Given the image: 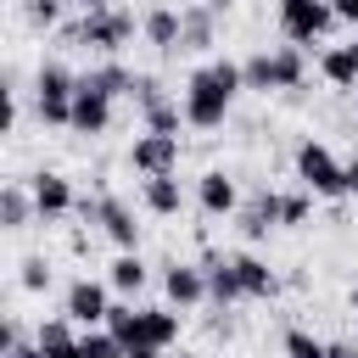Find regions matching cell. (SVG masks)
I'll use <instances>...</instances> for the list:
<instances>
[{
	"label": "cell",
	"instance_id": "obj_1",
	"mask_svg": "<svg viewBox=\"0 0 358 358\" xmlns=\"http://www.w3.org/2000/svg\"><path fill=\"white\" fill-rule=\"evenodd\" d=\"M235 90H246L241 67L235 62H213V67H196L190 84H185V123L190 129H218L229 117V101Z\"/></svg>",
	"mask_w": 358,
	"mask_h": 358
},
{
	"label": "cell",
	"instance_id": "obj_2",
	"mask_svg": "<svg viewBox=\"0 0 358 358\" xmlns=\"http://www.w3.org/2000/svg\"><path fill=\"white\" fill-rule=\"evenodd\" d=\"M241 78H246V90H296L302 84V45H280V50L241 62Z\"/></svg>",
	"mask_w": 358,
	"mask_h": 358
},
{
	"label": "cell",
	"instance_id": "obj_3",
	"mask_svg": "<svg viewBox=\"0 0 358 358\" xmlns=\"http://www.w3.org/2000/svg\"><path fill=\"white\" fill-rule=\"evenodd\" d=\"M129 34H134V17L117 11V6H95V11H84V17L67 28L73 45H95V50H117Z\"/></svg>",
	"mask_w": 358,
	"mask_h": 358
},
{
	"label": "cell",
	"instance_id": "obj_4",
	"mask_svg": "<svg viewBox=\"0 0 358 358\" xmlns=\"http://www.w3.org/2000/svg\"><path fill=\"white\" fill-rule=\"evenodd\" d=\"M296 179H302L313 196H341V190H347V168H341L336 151L319 145V140H302V145H296Z\"/></svg>",
	"mask_w": 358,
	"mask_h": 358
},
{
	"label": "cell",
	"instance_id": "obj_5",
	"mask_svg": "<svg viewBox=\"0 0 358 358\" xmlns=\"http://www.w3.org/2000/svg\"><path fill=\"white\" fill-rule=\"evenodd\" d=\"M73 95H78V78L67 73V67H39V78H34V106H39V117L45 123H73Z\"/></svg>",
	"mask_w": 358,
	"mask_h": 358
},
{
	"label": "cell",
	"instance_id": "obj_6",
	"mask_svg": "<svg viewBox=\"0 0 358 358\" xmlns=\"http://www.w3.org/2000/svg\"><path fill=\"white\" fill-rule=\"evenodd\" d=\"M330 22H341L330 11V0H280V28L291 45H313L330 34Z\"/></svg>",
	"mask_w": 358,
	"mask_h": 358
},
{
	"label": "cell",
	"instance_id": "obj_7",
	"mask_svg": "<svg viewBox=\"0 0 358 358\" xmlns=\"http://www.w3.org/2000/svg\"><path fill=\"white\" fill-rule=\"evenodd\" d=\"M129 162H134L140 173H173V162H179V134H157V129H145V134L134 140Z\"/></svg>",
	"mask_w": 358,
	"mask_h": 358
},
{
	"label": "cell",
	"instance_id": "obj_8",
	"mask_svg": "<svg viewBox=\"0 0 358 358\" xmlns=\"http://www.w3.org/2000/svg\"><path fill=\"white\" fill-rule=\"evenodd\" d=\"M90 218H95V224H101V229H106V235H112V241H117L123 252H134V246H140V224H134L129 201H117V196H101Z\"/></svg>",
	"mask_w": 358,
	"mask_h": 358
},
{
	"label": "cell",
	"instance_id": "obj_9",
	"mask_svg": "<svg viewBox=\"0 0 358 358\" xmlns=\"http://www.w3.org/2000/svg\"><path fill=\"white\" fill-rule=\"evenodd\" d=\"M106 313H112L106 285H95V280H73L67 285V319L73 324H106Z\"/></svg>",
	"mask_w": 358,
	"mask_h": 358
},
{
	"label": "cell",
	"instance_id": "obj_10",
	"mask_svg": "<svg viewBox=\"0 0 358 358\" xmlns=\"http://www.w3.org/2000/svg\"><path fill=\"white\" fill-rule=\"evenodd\" d=\"M106 123H112V101L106 95H95V90H78L73 95V134H106Z\"/></svg>",
	"mask_w": 358,
	"mask_h": 358
},
{
	"label": "cell",
	"instance_id": "obj_11",
	"mask_svg": "<svg viewBox=\"0 0 358 358\" xmlns=\"http://www.w3.org/2000/svg\"><path fill=\"white\" fill-rule=\"evenodd\" d=\"M162 291H168V302H179V308H196V302L207 296V268L173 263V268L162 274Z\"/></svg>",
	"mask_w": 358,
	"mask_h": 358
},
{
	"label": "cell",
	"instance_id": "obj_12",
	"mask_svg": "<svg viewBox=\"0 0 358 358\" xmlns=\"http://www.w3.org/2000/svg\"><path fill=\"white\" fill-rule=\"evenodd\" d=\"M34 207H39V218L73 213V185H67L62 173H34Z\"/></svg>",
	"mask_w": 358,
	"mask_h": 358
},
{
	"label": "cell",
	"instance_id": "obj_13",
	"mask_svg": "<svg viewBox=\"0 0 358 358\" xmlns=\"http://www.w3.org/2000/svg\"><path fill=\"white\" fill-rule=\"evenodd\" d=\"M140 201H145L151 213L173 218V213L185 207V190H179V179H173V173H145V185H140Z\"/></svg>",
	"mask_w": 358,
	"mask_h": 358
},
{
	"label": "cell",
	"instance_id": "obj_14",
	"mask_svg": "<svg viewBox=\"0 0 358 358\" xmlns=\"http://www.w3.org/2000/svg\"><path fill=\"white\" fill-rule=\"evenodd\" d=\"M196 201H201V213H213V218L235 213V179H224L218 168L201 173V179H196Z\"/></svg>",
	"mask_w": 358,
	"mask_h": 358
},
{
	"label": "cell",
	"instance_id": "obj_15",
	"mask_svg": "<svg viewBox=\"0 0 358 358\" xmlns=\"http://www.w3.org/2000/svg\"><path fill=\"white\" fill-rule=\"evenodd\" d=\"M229 263H235V280H241L246 296H274V291H280V280H274V268H268L263 257L241 252V257H229Z\"/></svg>",
	"mask_w": 358,
	"mask_h": 358
},
{
	"label": "cell",
	"instance_id": "obj_16",
	"mask_svg": "<svg viewBox=\"0 0 358 358\" xmlns=\"http://www.w3.org/2000/svg\"><path fill=\"white\" fill-rule=\"evenodd\" d=\"M168 341H179V313H168V308H140V341L134 347H168ZM129 347V352H134Z\"/></svg>",
	"mask_w": 358,
	"mask_h": 358
},
{
	"label": "cell",
	"instance_id": "obj_17",
	"mask_svg": "<svg viewBox=\"0 0 358 358\" xmlns=\"http://www.w3.org/2000/svg\"><path fill=\"white\" fill-rule=\"evenodd\" d=\"M129 84H134V73L117 67V62H101V67H90V73L78 78V90H95V95H106V101L129 95Z\"/></svg>",
	"mask_w": 358,
	"mask_h": 358
},
{
	"label": "cell",
	"instance_id": "obj_18",
	"mask_svg": "<svg viewBox=\"0 0 358 358\" xmlns=\"http://www.w3.org/2000/svg\"><path fill=\"white\" fill-rule=\"evenodd\" d=\"M39 347H45V358H84V347H78V336H73V319H67V313L39 324Z\"/></svg>",
	"mask_w": 358,
	"mask_h": 358
},
{
	"label": "cell",
	"instance_id": "obj_19",
	"mask_svg": "<svg viewBox=\"0 0 358 358\" xmlns=\"http://www.w3.org/2000/svg\"><path fill=\"white\" fill-rule=\"evenodd\" d=\"M280 218H285V196L263 190V196H257V201H252V207L241 213V229H246V235H268V229H274Z\"/></svg>",
	"mask_w": 358,
	"mask_h": 358
},
{
	"label": "cell",
	"instance_id": "obj_20",
	"mask_svg": "<svg viewBox=\"0 0 358 358\" xmlns=\"http://www.w3.org/2000/svg\"><path fill=\"white\" fill-rule=\"evenodd\" d=\"M319 73H324L330 84L352 90V84H358V45H330V50L319 56Z\"/></svg>",
	"mask_w": 358,
	"mask_h": 358
},
{
	"label": "cell",
	"instance_id": "obj_21",
	"mask_svg": "<svg viewBox=\"0 0 358 358\" xmlns=\"http://www.w3.org/2000/svg\"><path fill=\"white\" fill-rule=\"evenodd\" d=\"M145 39L157 45V50H179V28H185V17L179 11H168V6H157V11H145Z\"/></svg>",
	"mask_w": 358,
	"mask_h": 358
},
{
	"label": "cell",
	"instance_id": "obj_22",
	"mask_svg": "<svg viewBox=\"0 0 358 358\" xmlns=\"http://www.w3.org/2000/svg\"><path fill=\"white\" fill-rule=\"evenodd\" d=\"M179 17H185L179 50H207V45H213V6H185Z\"/></svg>",
	"mask_w": 358,
	"mask_h": 358
},
{
	"label": "cell",
	"instance_id": "obj_23",
	"mask_svg": "<svg viewBox=\"0 0 358 358\" xmlns=\"http://www.w3.org/2000/svg\"><path fill=\"white\" fill-rule=\"evenodd\" d=\"M207 296H213L218 308H229L235 296H246L241 280H235V263H229V257H207Z\"/></svg>",
	"mask_w": 358,
	"mask_h": 358
},
{
	"label": "cell",
	"instance_id": "obj_24",
	"mask_svg": "<svg viewBox=\"0 0 358 358\" xmlns=\"http://www.w3.org/2000/svg\"><path fill=\"white\" fill-rule=\"evenodd\" d=\"M28 213H39V207H34V190L6 185V190H0V229H22V224H28Z\"/></svg>",
	"mask_w": 358,
	"mask_h": 358
},
{
	"label": "cell",
	"instance_id": "obj_25",
	"mask_svg": "<svg viewBox=\"0 0 358 358\" xmlns=\"http://www.w3.org/2000/svg\"><path fill=\"white\" fill-rule=\"evenodd\" d=\"M78 347H84V358H129V352H123V341H117L106 324H84Z\"/></svg>",
	"mask_w": 358,
	"mask_h": 358
},
{
	"label": "cell",
	"instance_id": "obj_26",
	"mask_svg": "<svg viewBox=\"0 0 358 358\" xmlns=\"http://www.w3.org/2000/svg\"><path fill=\"white\" fill-rule=\"evenodd\" d=\"M106 280H112L123 296H134V291L145 285V263H140V252H123V257L112 263V274H106Z\"/></svg>",
	"mask_w": 358,
	"mask_h": 358
},
{
	"label": "cell",
	"instance_id": "obj_27",
	"mask_svg": "<svg viewBox=\"0 0 358 358\" xmlns=\"http://www.w3.org/2000/svg\"><path fill=\"white\" fill-rule=\"evenodd\" d=\"M285 352L291 358H330V341H313L308 330H285Z\"/></svg>",
	"mask_w": 358,
	"mask_h": 358
},
{
	"label": "cell",
	"instance_id": "obj_28",
	"mask_svg": "<svg viewBox=\"0 0 358 358\" xmlns=\"http://www.w3.org/2000/svg\"><path fill=\"white\" fill-rule=\"evenodd\" d=\"M56 17H62V0H28V22L34 28H56Z\"/></svg>",
	"mask_w": 358,
	"mask_h": 358
},
{
	"label": "cell",
	"instance_id": "obj_29",
	"mask_svg": "<svg viewBox=\"0 0 358 358\" xmlns=\"http://www.w3.org/2000/svg\"><path fill=\"white\" fill-rule=\"evenodd\" d=\"M45 285H50L45 257H28V263H22V291H45Z\"/></svg>",
	"mask_w": 358,
	"mask_h": 358
},
{
	"label": "cell",
	"instance_id": "obj_30",
	"mask_svg": "<svg viewBox=\"0 0 358 358\" xmlns=\"http://www.w3.org/2000/svg\"><path fill=\"white\" fill-rule=\"evenodd\" d=\"M308 218V196H285V218L280 224H302Z\"/></svg>",
	"mask_w": 358,
	"mask_h": 358
},
{
	"label": "cell",
	"instance_id": "obj_31",
	"mask_svg": "<svg viewBox=\"0 0 358 358\" xmlns=\"http://www.w3.org/2000/svg\"><path fill=\"white\" fill-rule=\"evenodd\" d=\"M330 11H336L341 22H358V0H330Z\"/></svg>",
	"mask_w": 358,
	"mask_h": 358
},
{
	"label": "cell",
	"instance_id": "obj_32",
	"mask_svg": "<svg viewBox=\"0 0 358 358\" xmlns=\"http://www.w3.org/2000/svg\"><path fill=\"white\" fill-rule=\"evenodd\" d=\"M6 358H45V347H39V341H34V347H28V341H17Z\"/></svg>",
	"mask_w": 358,
	"mask_h": 358
},
{
	"label": "cell",
	"instance_id": "obj_33",
	"mask_svg": "<svg viewBox=\"0 0 358 358\" xmlns=\"http://www.w3.org/2000/svg\"><path fill=\"white\" fill-rule=\"evenodd\" d=\"M330 358H358V347H347V341H330Z\"/></svg>",
	"mask_w": 358,
	"mask_h": 358
},
{
	"label": "cell",
	"instance_id": "obj_34",
	"mask_svg": "<svg viewBox=\"0 0 358 358\" xmlns=\"http://www.w3.org/2000/svg\"><path fill=\"white\" fill-rule=\"evenodd\" d=\"M157 352H162V347H134L129 358H157Z\"/></svg>",
	"mask_w": 358,
	"mask_h": 358
},
{
	"label": "cell",
	"instance_id": "obj_35",
	"mask_svg": "<svg viewBox=\"0 0 358 358\" xmlns=\"http://www.w3.org/2000/svg\"><path fill=\"white\" fill-rule=\"evenodd\" d=\"M347 190H352V196H358V162H352V168H347Z\"/></svg>",
	"mask_w": 358,
	"mask_h": 358
},
{
	"label": "cell",
	"instance_id": "obj_36",
	"mask_svg": "<svg viewBox=\"0 0 358 358\" xmlns=\"http://www.w3.org/2000/svg\"><path fill=\"white\" fill-rule=\"evenodd\" d=\"M62 6H84V11H95V6H106V0H62Z\"/></svg>",
	"mask_w": 358,
	"mask_h": 358
},
{
	"label": "cell",
	"instance_id": "obj_37",
	"mask_svg": "<svg viewBox=\"0 0 358 358\" xmlns=\"http://www.w3.org/2000/svg\"><path fill=\"white\" fill-rule=\"evenodd\" d=\"M207 6H213V11H229V0H207Z\"/></svg>",
	"mask_w": 358,
	"mask_h": 358
},
{
	"label": "cell",
	"instance_id": "obj_38",
	"mask_svg": "<svg viewBox=\"0 0 358 358\" xmlns=\"http://www.w3.org/2000/svg\"><path fill=\"white\" fill-rule=\"evenodd\" d=\"M352 313H358V285H352Z\"/></svg>",
	"mask_w": 358,
	"mask_h": 358
}]
</instances>
